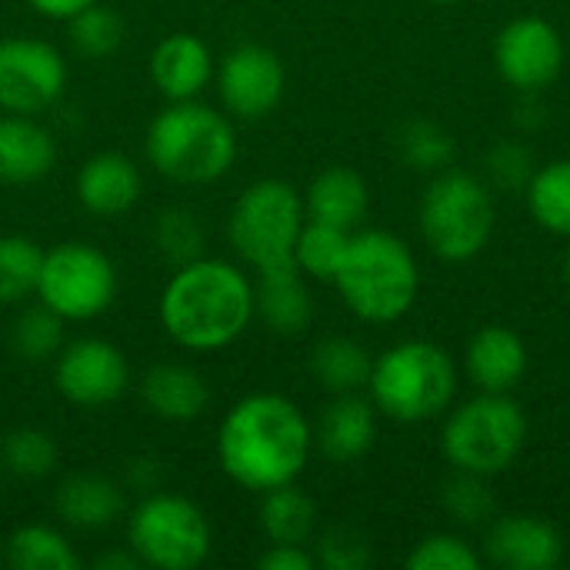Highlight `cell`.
<instances>
[{
  "label": "cell",
  "instance_id": "cell-1",
  "mask_svg": "<svg viewBox=\"0 0 570 570\" xmlns=\"http://www.w3.org/2000/svg\"><path fill=\"white\" fill-rule=\"evenodd\" d=\"M314 451L307 414L284 394L257 391L240 397L220 421L217 461L224 474L254 494L294 484Z\"/></svg>",
  "mask_w": 570,
  "mask_h": 570
},
{
  "label": "cell",
  "instance_id": "cell-2",
  "mask_svg": "<svg viewBox=\"0 0 570 570\" xmlns=\"http://www.w3.org/2000/svg\"><path fill=\"white\" fill-rule=\"evenodd\" d=\"M167 337L194 354L224 351L244 337L254 321V281L224 257H194L177 264L157 304Z\"/></svg>",
  "mask_w": 570,
  "mask_h": 570
},
{
  "label": "cell",
  "instance_id": "cell-3",
  "mask_svg": "<svg viewBox=\"0 0 570 570\" xmlns=\"http://www.w3.org/2000/svg\"><path fill=\"white\" fill-rule=\"evenodd\" d=\"M147 164L170 184L204 187L230 174L240 144L234 117L197 100H167L144 137Z\"/></svg>",
  "mask_w": 570,
  "mask_h": 570
},
{
  "label": "cell",
  "instance_id": "cell-4",
  "mask_svg": "<svg viewBox=\"0 0 570 570\" xmlns=\"http://www.w3.org/2000/svg\"><path fill=\"white\" fill-rule=\"evenodd\" d=\"M347 311L367 324L401 321L421 291L417 257L391 230H354L347 254L334 274Z\"/></svg>",
  "mask_w": 570,
  "mask_h": 570
},
{
  "label": "cell",
  "instance_id": "cell-5",
  "mask_svg": "<svg viewBox=\"0 0 570 570\" xmlns=\"http://www.w3.org/2000/svg\"><path fill=\"white\" fill-rule=\"evenodd\" d=\"M458 394L454 357L431 341H401L374 357L367 397L397 424H421L451 407Z\"/></svg>",
  "mask_w": 570,
  "mask_h": 570
},
{
  "label": "cell",
  "instance_id": "cell-6",
  "mask_svg": "<svg viewBox=\"0 0 570 570\" xmlns=\"http://www.w3.org/2000/svg\"><path fill=\"white\" fill-rule=\"evenodd\" d=\"M498 204L491 187L468 170H438L421 197L424 244L448 264L474 261L494 237Z\"/></svg>",
  "mask_w": 570,
  "mask_h": 570
},
{
  "label": "cell",
  "instance_id": "cell-7",
  "mask_svg": "<svg viewBox=\"0 0 570 570\" xmlns=\"http://www.w3.org/2000/svg\"><path fill=\"white\" fill-rule=\"evenodd\" d=\"M441 444L454 471L498 478L528 444V414L511 394L481 391L451 411Z\"/></svg>",
  "mask_w": 570,
  "mask_h": 570
},
{
  "label": "cell",
  "instance_id": "cell-8",
  "mask_svg": "<svg viewBox=\"0 0 570 570\" xmlns=\"http://www.w3.org/2000/svg\"><path fill=\"white\" fill-rule=\"evenodd\" d=\"M307 220L304 194L277 177L254 180L230 207L227 240L230 250L254 271L294 264V244Z\"/></svg>",
  "mask_w": 570,
  "mask_h": 570
},
{
  "label": "cell",
  "instance_id": "cell-9",
  "mask_svg": "<svg viewBox=\"0 0 570 570\" xmlns=\"http://www.w3.org/2000/svg\"><path fill=\"white\" fill-rule=\"evenodd\" d=\"M127 548L140 568L194 570L210 558L214 531L207 514L180 494L154 491L127 518Z\"/></svg>",
  "mask_w": 570,
  "mask_h": 570
},
{
  "label": "cell",
  "instance_id": "cell-10",
  "mask_svg": "<svg viewBox=\"0 0 570 570\" xmlns=\"http://www.w3.org/2000/svg\"><path fill=\"white\" fill-rule=\"evenodd\" d=\"M117 267L97 244L60 240L43 247L37 301L63 321H94L117 301Z\"/></svg>",
  "mask_w": 570,
  "mask_h": 570
},
{
  "label": "cell",
  "instance_id": "cell-11",
  "mask_svg": "<svg viewBox=\"0 0 570 570\" xmlns=\"http://www.w3.org/2000/svg\"><path fill=\"white\" fill-rule=\"evenodd\" d=\"M67 90L63 53L40 37L0 40V114L37 117Z\"/></svg>",
  "mask_w": 570,
  "mask_h": 570
},
{
  "label": "cell",
  "instance_id": "cell-12",
  "mask_svg": "<svg viewBox=\"0 0 570 570\" xmlns=\"http://www.w3.org/2000/svg\"><path fill=\"white\" fill-rule=\"evenodd\" d=\"M53 384L73 407H107L127 394L130 361L104 337H80L57 351Z\"/></svg>",
  "mask_w": 570,
  "mask_h": 570
},
{
  "label": "cell",
  "instance_id": "cell-13",
  "mask_svg": "<svg viewBox=\"0 0 570 570\" xmlns=\"http://www.w3.org/2000/svg\"><path fill=\"white\" fill-rule=\"evenodd\" d=\"M214 80L224 114H230L234 120H261L281 104L287 70L271 47L240 43L220 57Z\"/></svg>",
  "mask_w": 570,
  "mask_h": 570
},
{
  "label": "cell",
  "instance_id": "cell-14",
  "mask_svg": "<svg viewBox=\"0 0 570 570\" xmlns=\"http://www.w3.org/2000/svg\"><path fill=\"white\" fill-rule=\"evenodd\" d=\"M498 73L521 94L544 90L564 67V40L544 17H518L494 40Z\"/></svg>",
  "mask_w": 570,
  "mask_h": 570
},
{
  "label": "cell",
  "instance_id": "cell-15",
  "mask_svg": "<svg viewBox=\"0 0 570 570\" xmlns=\"http://www.w3.org/2000/svg\"><path fill=\"white\" fill-rule=\"evenodd\" d=\"M484 558L508 570H554L564 561V538L548 518L511 514L488 528Z\"/></svg>",
  "mask_w": 570,
  "mask_h": 570
},
{
  "label": "cell",
  "instance_id": "cell-16",
  "mask_svg": "<svg viewBox=\"0 0 570 570\" xmlns=\"http://www.w3.org/2000/svg\"><path fill=\"white\" fill-rule=\"evenodd\" d=\"M214 53L210 47L187 30L167 33L147 60L150 83L167 100H197L214 83Z\"/></svg>",
  "mask_w": 570,
  "mask_h": 570
},
{
  "label": "cell",
  "instance_id": "cell-17",
  "mask_svg": "<svg viewBox=\"0 0 570 570\" xmlns=\"http://www.w3.org/2000/svg\"><path fill=\"white\" fill-rule=\"evenodd\" d=\"M73 190L87 214L120 217L137 207V200L144 194V174L127 154L100 150L80 164Z\"/></svg>",
  "mask_w": 570,
  "mask_h": 570
},
{
  "label": "cell",
  "instance_id": "cell-18",
  "mask_svg": "<svg viewBox=\"0 0 570 570\" xmlns=\"http://www.w3.org/2000/svg\"><path fill=\"white\" fill-rule=\"evenodd\" d=\"M377 441V407L371 397L357 394H331V404L321 411L314 428V444L334 464L361 461Z\"/></svg>",
  "mask_w": 570,
  "mask_h": 570
},
{
  "label": "cell",
  "instance_id": "cell-19",
  "mask_svg": "<svg viewBox=\"0 0 570 570\" xmlns=\"http://www.w3.org/2000/svg\"><path fill=\"white\" fill-rule=\"evenodd\" d=\"M57 164L53 134L27 114H0V184H37Z\"/></svg>",
  "mask_w": 570,
  "mask_h": 570
},
{
  "label": "cell",
  "instance_id": "cell-20",
  "mask_svg": "<svg viewBox=\"0 0 570 570\" xmlns=\"http://www.w3.org/2000/svg\"><path fill=\"white\" fill-rule=\"evenodd\" d=\"M254 317H261L281 337L304 334L314 321V297L307 277L294 264L261 271L254 281Z\"/></svg>",
  "mask_w": 570,
  "mask_h": 570
},
{
  "label": "cell",
  "instance_id": "cell-21",
  "mask_svg": "<svg viewBox=\"0 0 570 570\" xmlns=\"http://www.w3.org/2000/svg\"><path fill=\"white\" fill-rule=\"evenodd\" d=\"M468 374L481 391L511 394L528 374V344L518 331L488 324L468 344Z\"/></svg>",
  "mask_w": 570,
  "mask_h": 570
},
{
  "label": "cell",
  "instance_id": "cell-22",
  "mask_svg": "<svg viewBox=\"0 0 570 570\" xmlns=\"http://www.w3.org/2000/svg\"><path fill=\"white\" fill-rule=\"evenodd\" d=\"M140 401L154 417L170 424H187L207 411L210 387L204 374L187 364H154L140 377Z\"/></svg>",
  "mask_w": 570,
  "mask_h": 570
},
{
  "label": "cell",
  "instance_id": "cell-23",
  "mask_svg": "<svg viewBox=\"0 0 570 570\" xmlns=\"http://www.w3.org/2000/svg\"><path fill=\"white\" fill-rule=\"evenodd\" d=\"M304 210L311 220L357 230L371 210V187L354 167H324L304 194Z\"/></svg>",
  "mask_w": 570,
  "mask_h": 570
},
{
  "label": "cell",
  "instance_id": "cell-24",
  "mask_svg": "<svg viewBox=\"0 0 570 570\" xmlns=\"http://www.w3.org/2000/svg\"><path fill=\"white\" fill-rule=\"evenodd\" d=\"M53 508L67 528L94 534L124 514V488L104 474H70L57 488Z\"/></svg>",
  "mask_w": 570,
  "mask_h": 570
},
{
  "label": "cell",
  "instance_id": "cell-25",
  "mask_svg": "<svg viewBox=\"0 0 570 570\" xmlns=\"http://www.w3.org/2000/svg\"><path fill=\"white\" fill-rule=\"evenodd\" d=\"M374 357L354 337H324L311 351V374L327 394H357L371 381Z\"/></svg>",
  "mask_w": 570,
  "mask_h": 570
},
{
  "label": "cell",
  "instance_id": "cell-26",
  "mask_svg": "<svg viewBox=\"0 0 570 570\" xmlns=\"http://www.w3.org/2000/svg\"><path fill=\"white\" fill-rule=\"evenodd\" d=\"M261 531L271 544H307L317 531V504L294 484L261 494Z\"/></svg>",
  "mask_w": 570,
  "mask_h": 570
},
{
  "label": "cell",
  "instance_id": "cell-27",
  "mask_svg": "<svg viewBox=\"0 0 570 570\" xmlns=\"http://www.w3.org/2000/svg\"><path fill=\"white\" fill-rule=\"evenodd\" d=\"M3 561L13 570H77L80 554L70 538L53 524H20L3 548Z\"/></svg>",
  "mask_w": 570,
  "mask_h": 570
},
{
  "label": "cell",
  "instance_id": "cell-28",
  "mask_svg": "<svg viewBox=\"0 0 570 570\" xmlns=\"http://www.w3.org/2000/svg\"><path fill=\"white\" fill-rule=\"evenodd\" d=\"M531 217L558 237H570V157L538 167L528 180Z\"/></svg>",
  "mask_w": 570,
  "mask_h": 570
},
{
  "label": "cell",
  "instance_id": "cell-29",
  "mask_svg": "<svg viewBox=\"0 0 570 570\" xmlns=\"http://www.w3.org/2000/svg\"><path fill=\"white\" fill-rule=\"evenodd\" d=\"M351 234L354 230L307 217L301 234H297V244H294V267L311 281H331L334 284V274L347 254Z\"/></svg>",
  "mask_w": 570,
  "mask_h": 570
},
{
  "label": "cell",
  "instance_id": "cell-30",
  "mask_svg": "<svg viewBox=\"0 0 570 570\" xmlns=\"http://www.w3.org/2000/svg\"><path fill=\"white\" fill-rule=\"evenodd\" d=\"M43 247L23 234H0V307H17L37 294Z\"/></svg>",
  "mask_w": 570,
  "mask_h": 570
},
{
  "label": "cell",
  "instance_id": "cell-31",
  "mask_svg": "<svg viewBox=\"0 0 570 570\" xmlns=\"http://www.w3.org/2000/svg\"><path fill=\"white\" fill-rule=\"evenodd\" d=\"M60 448L50 431L43 428H13L3 438L0 448V464L3 471L23 478V481H43L57 471Z\"/></svg>",
  "mask_w": 570,
  "mask_h": 570
},
{
  "label": "cell",
  "instance_id": "cell-32",
  "mask_svg": "<svg viewBox=\"0 0 570 570\" xmlns=\"http://www.w3.org/2000/svg\"><path fill=\"white\" fill-rule=\"evenodd\" d=\"M124 33H127L124 17L110 3H104V0L83 7L80 13H73L67 20V37H70L73 50L90 57V60L117 53L120 43H124Z\"/></svg>",
  "mask_w": 570,
  "mask_h": 570
},
{
  "label": "cell",
  "instance_id": "cell-33",
  "mask_svg": "<svg viewBox=\"0 0 570 570\" xmlns=\"http://www.w3.org/2000/svg\"><path fill=\"white\" fill-rule=\"evenodd\" d=\"M63 317H57L50 307H43L40 301L33 307H23L10 327V347L20 361L30 364H43L50 357H57V351L63 347Z\"/></svg>",
  "mask_w": 570,
  "mask_h": 570
},
{
  "label": "cell",
  "instance_id": "cell-34",
  "mask_svg": "<svg viewBox=\"0 0 570 570\" xmlns=\"http://www.w3.org/2000/svg\"><path fill=\"white\" fill-rule=\"evenodd\" d=\"M207 230L204 220L187 207H167L154 220V247L177 267L204 254Z\"/></svg>",
  "mask_w": 570,
  "mask_h": 570
},
{
  "label": "cell",
  "instance_id": "cell-35",
  "mask_svg": "<svg viewBox=\"0 0 570 570\" xmlns=\"http://www.w3.org/2000/svg\"><path fill=\"white\" fill-rule=\"evenodd\" d=\"M411 570H481L484 554L458 534H428L411 554Z\"/></svg>",
  "mask_w": 570,
  "mask_h": 570
},
{
  "label": "cell",
  "instance_id": "cell-36",
  "mask_svg": "<svg viewBox=\"0 0 570 570\" xmlns=\"http://www.w3.org/2000/svg\"><path fill=\"white\" fill-rule=\"evenodd\" d=\"M401 154L411 167L417 170H444L454 157V140L448 137V130H441L438 124L428 120H414L404 127L401 134Z\"/></svg>",
  "mask_w": 570,
  "mask_h": 570
},
{
  "label": "cell",
  "instance_id": "cell-37",
  "mask_svg": "<svg viewBox=\"0 0 570 570\" xmlns=\"http://www.w3.org/2000/svg\"><path fill=\"white\" fill-rule=\"evenodd\" d=\"M484 481L488 478H481V474L458 471V478L444 491V504L454 514V521H461V524H484L491 518L494 498H491V491H488Z\"/></svg>",
  "mask_w": 570,
  "mask_h": 570
},
{
  "label": "cell",
  "instance_id": "cell-38",
  "mask_svg": "<svg viewBox=\"0 0 570 570\" xmlns=\"http://www.w3.org/2000/svg\"><path fill=\"white\" fill-rule=\"evenodd\" d=\"M317 564L331 570H361L371 564V544L354 528H331L317 544Z\"/></svg>",
  "mask_w": 570,
  "mask_h": 570
},
{
  "label": "cell",
  "instance_id": "cell-39",
  "mask_svg": "<svg viewBox=\"0 0 570 570\" xmlns=\"http://www.w3.org/2000/svg\"><path fill=\"white\" fill-rule=\"evenodd\" d=\"M488 164H491V174L501 180V184H518V180H531V164H528V154L521 150V147H514V144H501V147H494L491 150V157H488Z\"/></svg>",
  "mask_w": 570,
  "mask_h": 570
},
{
  "label": "cell",
  "instance_id": "cell-40",
  "mask_svg": "<svg viewBox=\"0 0 570 570\" xmlns=\"http://www.w3.org/2000/svg\"><path fill=\"white\" fill-rule=\"evenodd\" d=\"M261 570H314L317 568V554H311L304 544H271L261 558Z\"/></svg>",
  "mask_w": 570,
  "mask_h": 570
},
{
  "label": "cell",
  "instance_id": "cell-41",
  "mask_svg": "<svg viewBox=\"0 0 570 570\" xmlns=\"http://www.w3.org/2000/svg\"><path fill=\"white\" fill-rule=\"evenodd\" d=\"M160 478H164V468H160V461H154V458H137V461H130L127 488H134V491L144 498V494H154V491H160Z\"/></svg>",
  "mask_w": 570,
  "mask_h": 570
},
{
  "label": "cell",
  "instance_id": "cell-42",
  "mask_svg": "<svg viewBox=\"0 0 570 570\" xmlns=\"http://www.w3.org/2000/svg\"><path fill=\"white\" fill-rule=\"evenodd\" d=\"M27 3H30L40 17L67 23L73 13H80L83 7H90V3H97V0H27Z\"/></svg>",
  "mask_w": 570,
  "mask_h": 570
},
{
  "label": "cell",
  "instance_id": "cell-43",
  "mask_svg": "<svg viewBox=\"0 0 570 570\" xmlns=\"http://www.w3.org/2000/svg\"><path fill=\"white\" fill-rule=\"evenodd\" d=\"M94 568L97 570H134V568H140V561H137V554H134L130 548H120V551H107V554H100V558L94 561Z\"/></svg>",
  "mask_w": 570,
  "mask_h": 570
},
{
  "label": "cell",
  "instance_id": "cell-44",
  "mask_svg": "<svg viewBox=\"0 0 570 570\" xmlns=\"http://www.w3.org/2000/svg\"><path fill=\"white\" fill-rule=\"evenodd\" d=\"M564 277H568V284H570V250H568V257H564Z\"/></svg>",
  "mask_w": 570,
  "mask_h": 570
},
{
  "label": "cell",
  "instance_id": "cell-45",
  "mask_svg": "<svg viewBox=\"0 0 570 570\" xmlns=\"http://www.w3.org/2000/svg\"><path fill=\"white\" fill-rule=\"evenodd\" d=\"M434 3H454V0H434Z\"/></svg>",
  "mask_w": 570,
  "mask_h": 570
},
{
  "label": "cell",
  "instance_id": "cell-46",
  "mask_svg": "<svg viewBox=\"0 0 570 570\" xmlns=\"http://www.w3.org/2000/svg\"><path fill=\"white\" fill-rule=\"evenodd\" d=\"M0 481H3V464H0Z\"/></svg>",
  "mask_w": 570,
  "mask_h": 570
}]
</instances>
